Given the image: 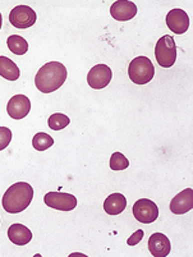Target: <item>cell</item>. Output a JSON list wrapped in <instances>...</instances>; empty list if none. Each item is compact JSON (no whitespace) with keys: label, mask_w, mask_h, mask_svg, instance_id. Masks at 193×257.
<instances>
[{"label":"cell","mask_w":193,"mask_h":257,"mask_svg":"<svg viewBox=\"0 0 193 257\" xmlns=\"http://www.w3.org/2000/svg\"><path fill=\"white\" fill-rule=\"evenodd\" d=\"M128 76L136 85H146L151 82L155 76L152 62L146 57L134 58L128 67Z\"/></svg>","instance_id":"3957f363"},{"label":"cell","mask_w":193,"mask_h":257,"mask_svg":"<svg viewBox=\"0 0 193 257\" xmlns=\"http://www.w3.org/2000/svg\"><path fill=\"white\" fill-rule=\"evenodd\" d=\"M193 207V189L185 188L180 193L174 196L170 202V211L173 214L182 215L190 211Z\"/></svg>","instance_id":"4fadbf2b"},{"label":"cell","mask_w":193,"mask_h":257,"mask_svg":"<svg viewBox=\"0 0 193 257\" xmlns=\"http://www.w3.org/2000/svg\"><path fill=\"white\" fill-rule=\"evenodd\" d=\"M170 249V240L162 233H153L148 239V251L153 257H166Z\"/></svg>","instance_id":"7c38bea8"},{"label":"cell","mask_w":193,"mask_h":257,"mask_svg":"<svg viewBox=\"0 0 193 257\" xmlns=\"http://www.w3.org/2000/svg\"><path fill=\"white\" fill-rule=\"evenodd\" d=\"M44 202L49 207L59 211H72L77 206V198L71 193L49 192L44 196Z\"/></svg>","instance_id":"52a82bcc"},{"label":"cell","mask_w":193,"mask_h":257,"mask_svg":"<svg viewBox=\"0 0 193 257\" xmlns=\"http://www.w3.org/2000/svg\"><path fill=\"white\" fill-rule=\"evenodd\" d=\"M113 72L106 64H97L90 69L87 74L88 86L94 90H102L110 83Z\"/></svg>","instance_id":"ba28073f"},{"label":"cell","mask_w":193,"mask_h":257,"mask_svg":"<svg viewBox=\"0 0 193 257\" xmlns=\"http://www.w3.org/2000/svg\"><path fill=\"white\" fill-rule=\"evenodd\" d=\"M8 237L17 246H26L31 242L32 232L23 224H13L8 229Z\"/></svg>","instance_id":"5bb4252c"},{"label":"cell","mask_w":193,"mask_h":257,"mask_svg":"<svg viewBox=\"0 0 193 257\" xmlns=\"http://www.w3.org/2000/svg\"><path fill=\"white\" fill-rule=\"evenodd\" d=\"M7 111L12 119L21 120V119L29 115L30 111H31V100L25 95H15L8 101Z\"/></svg>","instance_id":"9c48e42d"},{"label":"cell","mask_w":193,"mask_h":257,"mask_svg":"<svg viewBox=\"0 0 193 257\" xmlns=\"http://www.w3.org/2000/svg\"><path fill=\"white\" fill-rule=\"evenodd\" d=\"M37 20L36 12L27 6H18L9 13V22L16 29H30Z\"/></svg>","instance_id":"8992f818"},{"label":"cell","mask_w":193,"mask_h":257,"mask_svg":"<svg viewBox=\"0 0 193 257\" xmlns=\"http://www.w3.org/2000/svg\"><path fill=\"white\" fill-rule=\"evenodd\" d=\"M0 76L8 81H17L21 76L18 65L7 57H0Z\"/></svg>","instance_id":"2e32d148"},{"label":"cell","mask_w":193,"mask_h":257,"mask_svg":"<svg viewBox=\"0 0 193 257\" xmlns=\"http://www.w3.org/2000/svg\"><path fill=\"white\" fill-rule=\"evenodd\" d=\"M166 25L171 32L183 35L189 27V17L183 9H171L166 15Z\"/></svg>","instance_id":"30bf717a"},{"label":"cell","mask_w":193,"mask_h":257,"mask_svg":"<svg viewBox=\"0 0 193 257\" xmlns=\"http://www.w3.org/2000/svg\"><path fill=\"white\" fill-rule=\"evenodd\" d=\"M12 141V131L7 127H0V151L6 150Z\"/></svg>","instance_id":"44dd1931"},{"label":"cell","mask_w":193,"mask_h":257,"mask_svg":"<svg viewBox=\"0 0 193 257\" xmlns=\"http://www.w3.org/2000/svg\"><path fill=\"white\" fill-rule=\"evenodd\" d=\"M132 211L136 220L142 224H151L159 218V207L148 198H141L136 201L132 207Z\"/></svg>","instance_id":"5b68a950"},{"label":"cell","mask_w":193,"mask_h":257,"mask_svg":"<svg viewBox=\"0 0 193 257\" xmlns=\"http://www.w3.org/2000/svg\"><path fill=\"white\" fill-rule=\"evenodd\" d=\"M71 123V119L66 115V114H62V113H55L48 119V124L51 130L54 131H62L69 125Z\"/></svg>","instance_id":"d6986e66"},{"label":"cell","mask_w":193,"mask_h":257,"mask_svg":"<svg viewBox=\"0 0 193 257\" xmlns=\"http://www.w3.org/2000/svg\"><path fill=\"white\" fill-rule=\"evenodd\" d=\"M155 58L157 64L162 68L173 67L176 60V46L170 35H164L160 37L155 46Z\"/></svg>","instance_id":"277c9868"},{"label":"cell","mask_w":193,"mask_h":257,"mask_svg":"<svg viewBox=\"0 0 193 257\" xmlns=\"http://www.w3.org/2000/svg\"><path fill=\"white\" fill-rule=\"evenodd\" d=\"M8 49L16 55H23L29 51V43L20 35H12L7 40Z\"/></svg>","instance_id":"e0dca14e"},{"label":"cell","mask_w":193,"mask_h":257,"mask_svg":"<svg viewBox=\"0 0 193 257\" xmlns=\"http://www.w3.org/2000/svg\"><path fill=\"white\" fill-rule=\"evenodd\" d=\"M129 167V160L122 153H114L110 158V168L115 172L124 170Z\"/></svg>","instance_id":"ffe728a7"},{"label":"cell","mask_w":193,"mask_h":257,"mask_svg":"<svg viewBox=\"0 0 193 257\" xmlns=\"http://www.w3.org/2000/svg\"><path fill=\"white\" fill-rule=\"evenodd\" d=\"M127 207V198L122 193H113L104 201V210L109 215H119Z\"/></svg>","instance_id":"9a60e30c"},{"label":"cell","mask_w":193,"mask_h":257,"mask_svg":"<svg viewBox=\"0 0 193 257\" xmlns=\"http://www.w3.org/2000/svg\"><path fill=\"white\" fill-rule=\"evenodd\" d=\"M54 145V139L45 132L36 133L32 139V146L37 151H45Z\"/></svg>","instance_id":"ac0fdd59"},{"label":"cell","mask_w":193,"mask_h":257,"mask_svg":"<svg viewBox=\"0 0 193 257\" xmlns=\"http://www.w3.org/2000/svg\"><path fill=\"white\" fill-rule=\"evenodd\" d=\"M2 25H3V18H2V13H0V29H2Z\"/></svg>","instance_id":"603a6c76"},{"label":"cell","mask_w":193,"mask_h":257,"mask_svg":"<svg viewBox=\"0 0 193 257\" xmlns=\"http://www.w3.org/2000/svg\"><path fill=\"white\" fill-rule=\"evenodd\" d=\"M34 198V188L26 182L12 184L6 191L2 200L4 210L9 214H20L25 211Z\"/></svg>","instance_id":"7a4b0ae2"},{"label":"cell","mask_w":193,"mask_h":257,"mask_svg":"<svg viewBox=\"0 0 193 257\" xmlns=\"http://www.w3.org/2000/svg\"><path fill=\"white\" fill-rule=\"evenodd\" d=\"M110 15L119 22L132 20L137 15V6L128 0H118L110 7Z\"/></svg>","instance_id":"8fae6325"},{"label":"cell","mask_w":193,"mask_h":257,"mask_svg":"<svg viewBox=\"0 0 193 257\" xmlns=\"http://www.w3.org/2000/svg\"><path fill=\"white\" fill-rule=\"evenodd\" d=\"M67 74L68 73L64 64L60 62H49L37 72L35 77V86L44 93L54 92L66 82Z\"/></svg>","instance_id":"6da1fadb"},{"label":"cell","mask_w":193,"mask_h":257,"mask_svg":"<svg viewBox=\"0 0 193 257\" xmlns=\"http://www.w3.org/2000/svg\"><path fill=\"white\" fill-rule=\"evenodd\" d=\"M143 235H145V232H143L142 229H138L137 232H134L131 237L128 238V246H136V244H138V243L142 240Z\"/></svg>","instance_id":"7402d4cb"}]
</instances>
